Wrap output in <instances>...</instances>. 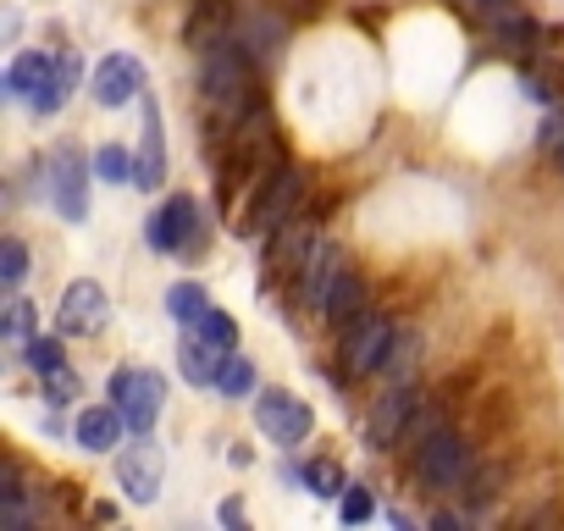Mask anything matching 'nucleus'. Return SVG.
I'll list each match as a JSON object with an SVG mask.
<instances>
[{"mask_svg": "<svg viewBox=\"0 0 564 531\" xmlns=\"http://www.w3.org/2000/svg\"><path fill=\"white\" fill-rule=\"evenodd\" d=\"M199 84H205V100L221 106L227 122H243L260 106V95H254V56L238 51V45H221L216 40V51L205 56V78Z\"/></svg>", "mask_w": 564, "mask_h": 531, "instance_id": "obj_1", "label": "nucleus"}, {"mask_svg": "<svg viewBox=\"0 0 564 531\" xmlns=\"http://www.w3.org/2000/svg\"><path fill=\"white\" fill-rule=\"evenodd\" d=\"M7 89H12V100H23L29 111L51 117V111H62V100H67V89H73V62H56V56H45V51H23V56L12 62V73H7Z\"/></svg>", "mask_w": 564, "mask_h": 531, "instance_id": "obj_2", "label": "nucleus"}, {"mask_svg": "<svg viewBox=\"0 0 564 531\" xmlns=\"http://www.w3.org/2000/svg\"><path fill=\"white\" fill-rule=\"evenodd\" d=\"M106 393H111V404L122 410L128 432H150V426L161 421V410H166V382H161V371H150V366H122V371H111Z\"/></svg>", "mask_w": 564, "mask_h": 531, "instance_id": "obj_3", "label": "nucleus"}, {"mask_svg": "<svg viewBox=\"0 0 564 531\" xmlns=\"http://www.w3.org/2000/svg\"><path fill=\"white\" fill-rule=\"evenodd\" d=\"M465 476H470V448H465V437L448 432V426H432V432L415 443V481H421L426 492H448V487H459Z\"/></svg>", "mask_w": 564, "mask_h": 531, "instance_id": "obj_4", "label": "nucleus"}, {"mask_svg": "<svg viewBox=\"0 0 564 531\" xmlns=\"http://www.w3.org/2000/svg\"><path fill=\"white\" fill-rule=\"evenodd\" d=\"M300 194H305V177H300L294 166H271V177H260V194H254V205H249V216H243V232H249V238H260V232L271 238L276 227L300 221V216H294Z\"/></svg>", "mask_w": 564, "mask_h": 531, "instance_id": "obj_5", "label": "nucleus"}, {"mask_svg": "<svg viewBox=\"0 0 564 531\" xmlns=\"http://www.w3.org/2000/svg\"><path fill=\"white\" fill-rule=\"evenodd\" d=\"M254 426H260L276 448H300L316 421H311V404L294 399L289 388H265V393L254 399Z\"/></svg>", "mask_w": 564, "mask_h": 531, "instance_id": "obj_6", "label": "nucleus"}, {"mask_svg": "<svg viewBox=\"0 0 564 531\" xmlns=\"http://www.w3.org/2000/svg\"><path fill=\"white\" fill-rule=\"evenodd\" d=\"M45 194H51V205L67 221H84L89 216V161L73 144L51 150V161H45Z\"/></svg>", "mask_w": 564, "mask_h": 531, "instance_id": "obj_7", "label": "nucleus"}, {"mask_svg": "<svg viewBox=\"0 0 564 531\" xmlns=\"http://www.w3.org/2000/svg\"><path fill=\"white\" fill-rule=\"evenodd\" d=\"M161 476H166L161 443H150V432H133V443L117 454V487H122L133 503H155V498H161Z\"/></svg>", "mask_w": 564, "mask_h": 531, "instance_id": "obj_8", "label": "nucleus"}, {"mask_svg": "<svg viewBox=\"0 0 564 531\" xmlns=\"http://www.w3.org/2000/svg\"><path fill=\"white\" fill-rule=\"evenodd\" d=\"M393 322L388 316H360V322H349L344 327V371L349 377H371V371H382L388 366V355H393Z\"/></svg>", "mask_w": 564, "mask_h": 531, "instance_id": "obj_9", "label": "nucleus"}, {"mask_svg": "<svg viewBox=\"0 0 564 531\" xmlns=\"http://www.w3.org/2000/svg\"><path fill=\"white\" fill-rule=\"evenodd\" d=\"M415 415H421V393H415V382H393L377 404H371V421H366V437H371V448H399L404 437H410V426H415Z\"/></svg>", "mask_w": 564, "mask_h": 531, "instance_id": "obj_10", "label": "nucleus"}, {"mask_svg": "<svg viewBox=\"0 0 564 531\" xmlns=\"http://www.w3.org/2000/svg\"><path fill=\"white\" fill-rule=\"evenodd\" d=\"M106 289L95 283V278H78V283H67V294H62V311H56V327L67 333V338H89V333H100L106 327Z\"/></svg>", "mask_w": 564, "mask_h": 531, "instance_id": "obj_11", "label": "nucleus"}, {"mask_svg": "<svg viewBox=\"0 0 564 531\" xmlns=\"http://www.w3.org/2000/svg\"><path fill=\"white\" fill-rule=\"evenodd\" d=\"M89 89H95V100L111 106V111H117V106H133L139 89H144V62H139V56H106V62L95 67Z\"/></svg>", "mask_w": 564, "mask_h": 531, "instance_id": "obj_12", "label": "nucleus"}, {"mask_svg": "<svg viewBox=\"0 0 564 531\" xmlns=\"http://www.w3.org/2000/svg\"><path fill=\"white\" fill-rule=\"evenodd\" d=\"M194 232H199V205H194L188 194H172V199L150 216V243H155L161 254L188 249V243H194Z\"/></svg>", "mask_w": 564, "mask_h": 531, "instance_id": "obj_13", "label": "nucleus"}, {"mask_svg": "<svg viewBox=\"0 0 564 531\" xmlns=\"http://www.w3.org/2000/svg\"><path fill=\"white\" fill-rule=\"evenodd\" d=\"M344 272V254H338V243H327V238H311V249H305V260H300V300H311L316 311H322V294L333 289V278Z\"/></svg>", "mask_w": 564, "mask_h": 531, "instance_id": "obj_14", "label": "nucleus"}, {"mask_svg": "<svg viewBox=\"0 0 564 531\" xmlns=\"http://www.w3.org/2000/svg\"><path fill=\"white\" fill-rule=\"evenodd\" d=\"M122 432H128V421H122L117 404H89V410L73 421V437H78L84 454H111V448L122 443Z\"/></svg>", "mask_w": 564, "mask_h": 531, "instance_id": "obj_15", "label": "nucleus"}, {"mask_svg": "<svg viewBox=\"0 0 564 531\" xmlns=\"http://www.w3.org/2000/svg\"><path fill=\"white\" fill-rule=\"evenodd\" d=\"M360 305H366V283H360L355 266H344V272L333 278V289L322 294V322L344 333L349 322H360Z\"/></svg>", "mask_w": 564, "mask_h": 531, "instance_id": "obj_16", "label": "nucleus"}, {"mask_svg": "<svg viewBox=\"0 0 564 531\" xmlns=\"http://www.w3.org/2000/svg\"><path fill=\"white\" fill-rule=\"evenodd\" d=\"M166 183V139H161V111L155 100H144V144H139V188H161Z\"/></svg>", "mask_w": 564, "mask_h": 531, "instance_id": "obj_17", "label": "nucleus"}, {"mask_svg": "<svg viewBox=\"0 0 564 531\" xmlns=\"http://www.w3.org/2000/svg\"><path fill=\"white\" fill-rule=\"evenodd\" d=\"M221 360H227V349H216L210 338H188L183 349H177V371L194 382V388H216V371H221Z\"/></svg>", "mask_w": 564, "mask_h": 531, "instance_id": "obj_18", "label": "nucleus"}, {"mask_svg": "<svg viewBox=\"0 0 564 531\" xmlns=\"http://www.w3.org/2000/svg\"><path fill=\"white\" fill-rule=\"evenodd\" d=\"M205 311H210V294H205L199 283H172V289H166V316H172L177 327H199Z\"/></svg>", "mask_w": 564, "mask_h": 531, "instance_id": "obj_19", "label": "nucleus"}, {"mask_svg": "<svg viewBox=\"0 0 564 531\" xmlns=\"http://www.w3.org/2000/svg\"><path fill=\"white\" fill-rule=\"evenodd\" d=\"M520 84H525V100L547 106V100L564 95V62H531V67L520 73Z\"/></svg>", "mask_w": 564, "mask_h": 531, "instance_id": "obj_20", "label": "nucleus"}, {"mask_svg": "<svg viewBox=\"0 0 564 531\" xmlns=\"http://www.w3.org/2000/svg\"><path fill=\"white\" fill-rule=\"evenodd\" d=\"M95 172L106 177V183H139V155H128L122 144H106V150H95Z\"/></svg>", "mask_w": 564, "mask_h": 531, "instance_id": "obj_21", "label": "nucleus"}, {"mask_svg": "<svg viewBox=\"0 0 564 531\" xmlns=\"http://www.w3.org/2000/svg\"><path fill=\"white\" fill-rule=\"evenodd\" d=\"M216 388H221V399H243V393L254 388V366L227 349V360H221V371H216Z\"/></svg>", "mask_w": 564, "mask_h": 531, "instance_id": "obj_22", "label": "nucleus"}, {"mask_svg": "<svg viewBox=\"0 0 564 531\" xmlns=\"http://www.w3.org/2000/svg\"><path fill=\"white\" fill-rule=\"evenodd\" d=\"M492 34H498V45H503V51H525V45L536 40V29H531L525 18H514L509 7H503V12H492Z\"/></svg>", "mask_w": 564, "mask_h": 531, "instance_id": "obj_23", "label": "nucleus"}, {"mask_svg": "<svg viewBox=\"0 0 564 531\" xmlns=\"http://www.w3.org/2000/svg\"><path fill=\"white\" fill-rule=\"evenodd\" d=\"M23 278H29V243L23 238H7V243H0V283L23 289Z\"/></svg>", "mask_w": 564, "mask_h": 531, "instance_id": "obj_24", "label": "nucleus"}, {"mask_svg": "<svg viewBox=\"0 0 564 531\" xmlns=\"http://www.w3.org/2000/svg\"><path fill=\"white\" fill-rule=\"evenodd\" d=\"M23 355H29V366H34L40 377H56V371H67V360H62V344H56V338H45V333H40V338H29V344H23Z\"/></svg>", "mask_w": 564, "mask_h": 531, "instance_id": "obj_25", "label": "nucleus"}, {"mask_svg": "<svg viewBox=\"0 0 564 531\" xmlns=\"http://www.w3.org/2000/svg\"><path fill=\"white\" fill-rule=\"evenodd\" d=\"M194 333H199V338H210L216 349H232V344H238V322H232L227 311H216V305L199 316V327H194Z\"/></svg>", "mask_w": 564, "mask_h": 531, "instance_id": "obj_26", "label": "nucleus"}, {"mask_svg": "<svg viewBox=\"0 0 564 531\" xmlns=\"http://www.w3.org/2000/svg\"><path fill=\"white\" fill-rule=\"evenodd\" d=\"M305 481H311V492H316V498H344V487H349V481H344V470H338L333 459H316V465L305 470Z\"/></svg>", "mask_w": 564, "mask_h": 531, "instance_id": "obj_27", "label": "nucleus"}, {"mask_svg": "<svg viewBox=\"0 0 564 531\" xmlns=\"http://www.w3.org/2000/svg\"><path fill=\"white\" fill-rule=\"evenodd\" d=\"M415 349H421V344H415L410 333H399V338H393V355H388V366H382V371H388V382H410V371H415Z\"/></svg>", "mask_w": 564, "mask_h": 531, "instance_id": "obj_28", "label": "nucleus"}, {"mask_svg": "<svg viewBox=\"0 0 564 531\" xmlns=\"http://www.w3.org/2000/svg\"><path fill=\"white\" fill-rule=\"evenodd\" d=\"M338 509H344V520H349V525H355V520H371V514H377V503H371V492H366V487H344Z\"/></svg>", "mask_w": 564, "mask_h": 531, "instance_id": "obj_29", "label": "nucleus"}, {"mask_svg": "<svg viewBox=\"0 0 564 531\" xmlns=\"http://www.w3.org/2000/svg\"><path fill=\"white\" fill-rule=\"evenodd\" d=\"M29 327H34V311H29L23 300H12V305H7V338H12V344H29Z\"/></svg>", "mask_w": 564, "mask_h": 531, "instance_id": "obj_30", "label": "nucleus"}, {"mask_svg": "<svg viewBox=\"0 0 564 531\" xmlns=\"http://www.w3.org/2000/svg\"><path fill=\"white\" fill-rule=\"evenodd\" d=\"M553 155H558V166H564V144H558V150H553Z\"/></svg>", "mask_w": 564, "mask_h": 531, "instance_id": "obj_31", "label": "nucleus"}]
</instances>
